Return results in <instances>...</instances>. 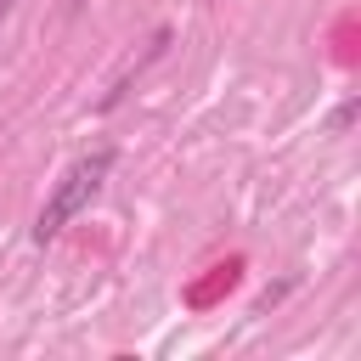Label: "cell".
<instances>
[{
    "mask_svg": "<svg viewBox=\"0 0 361 361\" xmlns=\"http://www.w3.org/2000/svg\"><path fill=\"white\" fill-rule=\"evenodd\" d=\"M113 175V147H96V152H85L79 164H68L62 169V180L51 186V197H45V209H39V220H34V243L45 248L73 214H85L90 203H96V192H102V180Z\"/></svg>",
    "mask_w": 361,
    "mask_h": 361,
    "instance_id": "cell-1",
    "label": "cell"
}]
</instances>
